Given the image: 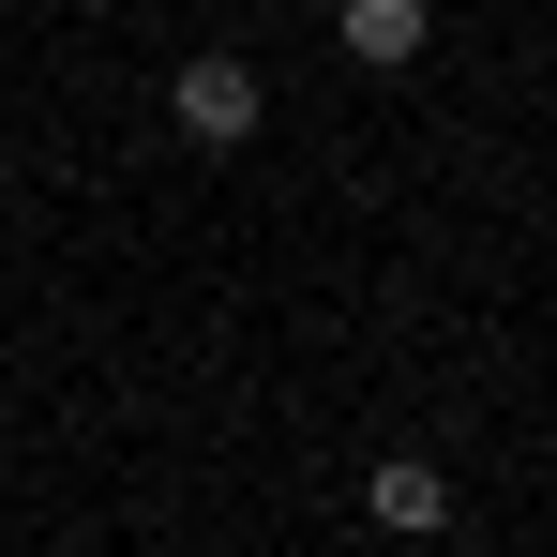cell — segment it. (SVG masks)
<instances>
[{
	"label": "cell",
	"instance_id": "6da1fadb",
	"mask_svg": "<svg viewBox=\"0 0 557 557\" xmlns=\"http://www.w3.org/2000/svg\"><path fill=\"white\" fill-rule=\"evenodd\" d=\"M166 121H182L196 151H242V136L272 121V91H257V61H242V46H196L182 76H166Z\"/></svg>",
	"mask_w": 557,
	"mask_h": 557
},
{
	"label": "cell",
	"instance_id": "7a4b0ae2",
	"mask_svg": "<svg viewBox=\"0 0 557 557\" xmlns=\"http://www.w3.org/2000/svg\"><path fill=\"white\" fill-rule=\"evenodd\" d=\"M332 46H347L362 76H407V61L437 46V0H347V15H332Z\"/></svg>",
	"mask_w": 557,
	"mask_h": 557
},
{
	"label": "cell",
	"instance_id": "3957f363",
	"mask_svg": "<svg viewBox=\"0 0 557 557\" xmlns=\"http://www.w3.org/2000/svg\"><path fill=\"white\" fill-rule=\"evenodd\" d=\"M362 512H376V528H392V543H437V528H453V482H437V467H422V453H392V467H376V482H362Z\"/></svg>",
	"mask_w": 557,
	"mask_h": 557
}]
</instances>
